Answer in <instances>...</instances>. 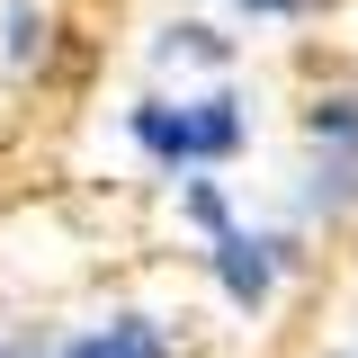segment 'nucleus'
Here are the masks:
<instances>
[{"mask_svg": "<svg viewBox=\"0 0 358 358\" xmlns=\"http://www.w3.org/2000/svg\"><path fill=\"white\" fill-rule=\"evenodd\" d=\"M215 278H224L233 305H268V287H278V242L224 224V233H215Z\"/></svg>", "mask_w": 358, "mask_h": 358, "instance_id": "2", "label": "nucleus"}, {"mask_svg": "<svg viewBox=\"0 0 358 358\" xmlns=\"http://www.w3.org/2000/svg\"><path fill=\"white\" fill-rule=\"evenodd\" d=\"M188 215L206 224V233H224V197H215V188H206V179H197V188H188Z\"/></svg>", "mask_w": 358, "mask_h": 358, "instance_id": "5", "label": "nucleus"}, {"mask_svg": "<svg viewBox=\"0 0 358 358\" xmlns=\"http://www.w3.org/2000/svg\"><path fill=\"white\" fill-rule=\"evenodd\" d=\"M313 143H358V99H322L313 108Z\"/></svg>", "mask_w": 358, "mask_h": 358, "instance_id": "4", "label": "nucleus"}, {"mask_svg": "<svg viewBox=\"0 0 358 358\" xmlns=\"http://www.w3.org/2000/svg\"><path fill=\"white\" fill-rule=\"evenodd\" d=\"M134 143L152 162H224L242 143V99L233 90H206V99H143L134 108Z\"/></svg>", "mask_w": 358, "mask_h": 358, "instance_id": "1", "label": "nucleus"}, {"mask_svg": "<svg viewBox=\"0 0 358 358\" xmlns=\"http://www.w3.org/2000/svg\"><path fill=\"white\" fill-rule=\"evenodd\" d=\"M72 358H162V331H152L143 313H126V322H108V331L72 341Z\"/></svg>", "mask_w": 358, "mask_h": 358, "instance_id": "3", "label": "nucleus"}]
</instances>
